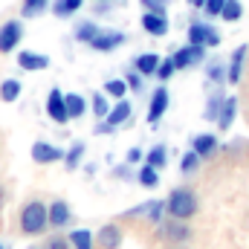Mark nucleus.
<instances>
[{"label":"nucleus","instance_id":"nucleus-1","mask_svg":"<svg viewBox=\"0 0 249 249\" xmlns=\"http://www.w3.org/2000/svg\"><path fill=\"white\" fill-rule=\"evenodd\" d=\"M50 226V206H44L41 200H26L18 212V229L26 238L44 235V229Z\"/></svg>","mask_w":249,"mask_h":249},{"label":"nucleus","instance_id":"nucleus-2","mask_svg":"<svg viewBox=\"0 0 249 249\" xmlns=\"http://www.w3.org/2000/svg\"><path fill=\"white\" fill-rule=\"evenodd\" d=\"M200 203H197V194L191 188H174L165 200V212L168 217H177V220H191L197 214Z\"/></svg>","mask_w":249,"mask_h":249},{"label":"nucleus","instance_id":"nucleus-3","mask_svg":"<svg viewBox=\"0 0 249 249\" xmlns=\"http://www.w3.org/2000/svg\"><path fill=\"white\" fill-rule=\"evenodd\" d=\"M188 44H197V47H220V32L206 23V20H191L188 26Z\"/></svg>","mask_w":249,"mask_h":249},{"label":"nucleus","instance_id":"nucleus-4","mask_svg":"<svg viewBox=\"0 0 249 249\" xmlns=\"http://www.w3.org/2000/svg\"><path fill=\"white\" fill-rule=\"evenodd\" d=\"M20 38H23V23L20 20H6L0 26V55H9L20 47Z\"/></svg>","mask_w":249,"mask_h":249},{"label":"nucleus","instance_id":"nucleus-5","mask_svg":"<svg viewBox=\"0 0 249 249\" xmlns=\"http://www.w3.org/2000/svg\"><path fill=\"white\" fill-rule=\"evenodd\" d=\"M160 235H162L165 241H171V244H188V241H191V229H188V223L186 220H177V217L162 220Z\"/></svg>","mask_w":249,"mask_h":249},{"label":"nucleus","instance_id":"nucleus-6","mask_svg":"<svg viewBox=\"0 0 249 249\" xmlns=\"http://www.w3.org/2000/svg\"><path fill=\"white\" fill-rule=\"evenodd\" d=\"M122 44H124V32H119V29H99V35L90 41V50H96V53H113Z\"/></svg>","mask_w":249,"mask_h":249},{"label":"nucleus","instance_id":"nucleus-7","mask_svg":"<svg viewBox=\"0 0 249 249\" xmlns=\"http://www.w3.org/2000/svg\"><path fill=\"white\" fill-rule=\"evenodd\" d=\"M142 29L154 38H165L168 35V15L165 12H157V9H145L142 15Z\"/></svg>","mask_w":249,"mask_h":249},{"label":"nucleus","instance_id":"nucleus-8","mask_svg":"<svg viewBox=\"0 0 249 249\" xmlns=\"http://www.w3.org/2000/svg\"><path fill=\"white\" fill-rule=\"evenodd\" d=\"M171 61L177 70H188V67H197L200 61H206V47H197V44H188L183 50H177L171 55Z\"/></svg>","mask_w":249,"mask_h":249},{"label":"nucleus","instance_id":"nucleus-9","mask_svg":"<svg viewBox=\"0 0 249 249\" xmlns=\"http://www.w3.org/2000/svg\"><path fill=\"white\" fill-rule=\"evenodd\" d=\"M47 116H50L55 124L70 122V116H67V102H64V93L58 90V87H53L50 96H47Z\"/></svg>","mask_w":249,"mask_h":249},{"label":"nucleus","instance_id":"nucleus-10","mask_svg":"<svg viewBox=\"0 0 249 249\" xmlns=\"http://www.w3.org/2000/svg\"><path fill=\"white\" fill-rule=\"evenodd\" d=\"M168 102H171V96H168V90L160 84L154 93H151V105H148V122L157 124L162 116H165V110H168Z\"/></svg>","mask_w":249,"mask_h":249},{"label":"nucleus","instance_id":"nucleus-11","mask_svg":"<svg viewBox=\"0 0 249 249\" xmlns=\"http://www.w3.org/2000/svg\"><path fill=\"white\" fill-rule=\"evenodd\" d=\"M32 160L38 165H53V162H61L64 160V151L55 148V145H50V142H44V139H38L32 145Z\"/></svg>","mask_w":249,"mask_h":249},{"label":"nucleus","instance_id":"nucleus-12","mask_svg":"<svg viewBox=\"0 0 249 249\" xmlns=\"http://www.w3.org/2000/svg\"><path fill=\"white\" fill-rule=\"evenodd\" d=\"M122 241H124V232H122V226H116V223H105L96 232V247H102V249H119Z\"/></svg>","mask_w":249,"mask_h":249},{"label":"nucleus","instance_id":"nucleus-13","mask_svg":"<svg viewBox=\"0 0 249 249\" xmlns=\"http://www.w3.org/2000/svg\"><path fill=\"white\" fill-rule=\"evenodd\" d=\"M247 53H249L247 44H241V47L232 53L229 67H226V81H229V84H241V72H244V64H247Z\"/></svg>","mask_w":249,"mask_h":249},{"label":"nucleus","instance_id":"nucleus-14","mask_svg":"<svg viewBox=\"0 0 249 249\" xmlns=\"http://www.w3.org/2000/svg\"><path fill=\"white\" fill-rule=\"evenodd\" d=\"M191 151H194L200 160L214 157V154H217V136H214V133H197V136L191 139Z\"/></svg>","mask_w":249,"mask_h":249},{"label":"nucleus","instance_id":"nucleus-15","mask_svg":"<svg viewBox=\"0 0 249 249\" xmlns=\"http://www.w3.org/2000/svg\"><path fill=\"white\" fill-rule=\"evenodd\" d=\"M18 67L26 70V72H41V70L50 67V58L41 55V53H32V50H20V55H18Z\"/></svg>","mask_w":249,"mask_h":249},{"label":"nucleus","instance_id":"nucleus-16","mask_svg":"<svg viewBox=\"0 0 249 249\" xmlns=\"http://www.w3.org/2000/svg\"><path fill=\"white\" fill-rule=\"evenodd\" d=\"M70 220H72V209L64 200H53L50 203V226L53 229H64Z\"/></svg>","mask_w":249,"mask_h":249},{"label":"nucleus","instance_id":"nucleus-17","mask_svg":"<svg viewBox=\"0 0 249 249\" xmlns=\"http://www.w3.org/2000/svg\"><path fill=\"white\" fill-rule=\"evenodd\" d=\"M160 55L157 53H142V55H136L133 58V70L139 72V75H157V67H160Z\"/></svg>","mask_w":249,"mask_h":249},{"label":"nucleus","instance_id":"nucleus-18","mask_svg":"<svg viewBox=\"0 0 249 249\" xmlns=\"http://www.w3.org/2000/svg\"><path fill=\"white\" fill-rule=\"evenodd\" d=\"M235 116H238V99L235 96H226L223 99V107H220V116H217V127L220 130H229L232 122H235Z\"/></svg>","mask_w":249,"mask_h":249},{"label":"nucleus","instance_id":"nucleus-19","mask_svg":"<svg viewBox=\"0 0 249 249\" xmlns=\"http://www.w3.org/2000/svg\"><path fill=\"white\" fill-rule=\"evenodd\" d=\"M130 113H133V110H130V102L119 99V102L110 107V113H107V119H105V122H110L113 127H119V124H124L127 119H130Z\"/></svg>","mask_w":249,"mask_h":249},{"label":"nucleus","instance_id":"nucleus-20","mask_svg":"<svg viewBox=\"0 0 249 249\" xmlns=\"http://www.w3.org/2000/svg\"><path fill=\"white\" fill-rule=\"evenodd\" d=\"M67 238H70L72 249H96V235L90 229H72Z\"/></svg>","mask_w":249,"mask_h":249},{"label":"nucleus","instance_id":"nucleus-21","mask_svg":"<svg viewBox=\"0 0 249 249\" xmlns=\"http://www.w3.org/2000/svg\"><path fill=\"white\" fill-rule=\"evenodd\" d=\"M64 102H67V116H70V119H81V116H84V110H87L84 96H78V93H67Z\"/></svg>","mask_w":249,"mask_h":249},{"label":"nucleus","instance_id":"nucleus-22","mask_svg":"<svg viewBox=\"0 0 249 249\" xmlns=\"http://www.w3.org/2000/svg\"><path fill=\"white\" fill-rule=\"evenodd\" d=\"M165 214H168V212H165V200H148V203H145V220H148V223H157V226H160V223L165 220Z\"/></svg>","mask_w":249,"mask_h":249},{"label":"nucleus","instance_id":"nucleus-23","mask_svg":"<svg viewBox=\"0 0 249 249\" xmlns=\"http://www.w3.org/2000/svg\"><path fill=\"white\" fill-rule=\"evenodd\" d=\"M81 6H84V0H55L50 9H53L55 18H70L75 12H81Z\"/></svg>","mask_w":249,"mask_h":249},{"label":"nucleus","instance_id":"nucleus-24","mask_svg":"<svg viewBox=\"0 0 249 249\" xmlns=\"http://www.w3.org/2000/svg\"><path fill=\"white\" fill-rule=\"evenodd\" d=\"M136 180H139V186H145V188H157L160 186V168H154V165H142L139 171H136Z\"/></svg>","mask_w":249,"mask_h":249},{"label":"nucleus","instance_id":"nucleus-25","mask_svg":"<svg viewBox=\"0 0 249 249\" xmlns=\"http://www.w3.org/2000/svg\"><path fill=\"white\" fill-rule=\"evenodd\" d=\"M50 6H53L50 0H23V3H20V18H38V15H44Z\"/></svg>","mask_w":249,"mask_h":249},{"label":"nucleus","instance_id":"nucleus-26","mask_svg":"<svg viewBox=\"0 0 249 249\" xmlns=\"http://www.w3.org/2000/svg\"><path fill=\"white\" fill-rule=\"evenodd\" d=\"M81 157H84V142H72L70 151L64 154V165H67V171H75V168L81 165Z\"/></svg>","mask_w":249,"mask_h":249},{"label":"nucleus","instance_id":"nucleus-27","mask_svg":"<svg viewBox=\"0 0 249 249\" xmlns=\"http://www.w3.org/2000/svg\"><path fill=\"white\" fill-rule=\"evenodd\" d=\"M20 99V81L18 78H6L0 84V102H18Z\"/></svg>","mask_w":249,"mask_h":249},{"label":"nucleus","instance_id":"nucleus-28","mask_svg":"<svg viewBox=\"0 0 249 249\" xmlns=\"http://www.w3.org/2000/svg\"><path fill=\"white\" fill-rule=\"evenodd\" d=\"M145 162L162 171V168H165V162H168V148H165V145H154V148L148 151V157H145Z\"/></svg>","mask_w":249,"mask_h":249},{"label":"nucleus","instance_id":"nucleus-29","mask_svg":"<svg viewBox=\"0 0 249 249\" xmlns=\"http://www.w3.org/2000/svg\"><path fill=\"white\" fill-rule=\"evenodd\" d=\"M96 35H99V26H96L93 20H81V23L75 26V41H81V44H90Z\"/></svg>","mask_w":249,"mask_h":249},{"label":"nucleus","instance_id":"nucleus-30","mask_svg":"<svg viewBox=\"0 0 249 249\" xmlns=\"http://www.w3.org/2000/svg\"><path fill=\"white\" fill-rule=\"evenodd\" d=\"M220 18H223L226 23H238V20L244 18V6H241V0H226V6H223Z\"/></svg>","mask_w":249,"mask_h":249},{"label":"nucleus","instance_id":"nucleus-31","mask_svg":"<svg viewBox=\"0 0 249 249\" xmlns=\"http://www.w3.org/2000/svg\"><path fill=\"white\" fill-rule=\"evenodd\" d=\"M223 99H226V96H220V93L209 96V102H206V110H203V116H206L209 122H217V116H220V107H223Z\"/></svg>","mask_w":249,"mask_h":249},{"label":"nucleus","instance_id":"nucleus-32","mask_svg":"<svg viewBox=\"0 0 249 249\" xmlns=\"http://www.w3.org/2000/svg\"><path fill=\"white\" fill-rule=\"evenodd\" d=\"M93 113L99 116V119H107V113H110V102H107V93H93Z\"/></svg>","mask_w":249,"mask_h":249},{"label":"nucleus","instance_id":"nucleus-33","mask_svg":"<svg viewBox=\"0 0 249 249\" xmlns=\"http://www.w3.org/2000/svg\"><path fill=\"white\" fill-rule=\"evenodd\" d=\"M124 90H127V84H124L122 78H110V81L105 84V93H107L110 99H116V102L124 99Z\"/></svg>","mask_w":249,"mask_h":249},{"label":"nucleus","instance_id":"nucleus-34","mask_svg":"<svg viewBox=\"0 0 249 249\" xmlns=\"http://www.w3.org/2000/svg\"><path fill=\"white\" fill-rule=\"evenodd\" d=\"M197 168H200V157H197L194 151H186L183 160H180V171H183V174H194Z\"/></svg>","mask_w":249,"mask_h":249},{"label":"nucleus","instance_id":"nucleus-35","mask_svg":"<svg viewBox=\"0 0 249 249\" xmlns=\"http://www.w3.org/2000/svg\"><path fill=\"white\" fill-rule=\"evenodd\" d=\"M206 78H209V81H212V84H223V81H226V70H223V64H209V67H206Z\"/></svg>","mask_w":249,"mask_h":249},{"label":"nucleus","instance_id":"nucleus-36","mask_svg":"<svg viewBox=\"0 0 249 249\" xmlns=\"http://www.w3.org/2000/svg\"><path fill=\"white\" fill-rule=\"evenodd\" d=\"M124 84H127V90H133V93H142V90H145V75H139L136 70H130V72L124 75Z\"/></svg>","mask_w":249,"mask_h":249},{"label":"nucleus","instance_id":"nucleus-37","mask_svg":"<svg viewBox=\"0 0 249 249\" xmlns=\"http://www.w3.org/2000/svg\"><path fill=\"white\" fill-rule=\"evenodd\" d=\"M174 72H177V67H174V61H171V58H162V61H160V67H157V78H160V81H168Z\"/></svg>","mask_w":249,"mask_h":249},{"label":"nucleus","instance_id":"nucleus-38","mask_svg":"<svg viewBox=\"0 0 249 249\" xmlns=\"http://www.w3.org/2000/svg\"><path fill=\"white\" fill-rule=\"evenodd\" d=\"M223 6H226V0H206V6H203V12H206V18H220V12H223Z\"/></svg>","mask_w":249,"mask_h":249},{"label":"nucleus","instance_id":"nucleus-39","mask_svg":"<svg viewBox=\"0 0 249 249\" xmlns=\"http://www.w3.org/2000/svg\"><path fill=\"white\" fill-rule=\"evenodd\" d=\"M47 249H72V244H70V238H61V235H53V238L47 241Z\"/></svg>","mask_w":249,"mask_h":249},{"label":"nucleus","instance_id":"nucleus-40","mask_svg":"<svg viewBox=\"0 0 249 249\" xmlns=\"http://www.w3.org/2000/svg\"><path fill=\"white\" fill-rule=\"evenodd\" d=\"M142 160H145V154H142L139 148H130V151H127V157H124V162H127V165H139Z\"/></svg>","mask_w":249,"mask_h":249},{"label":"nucleus","instance_id":"nucleus-41","mask_svg":"<svg viewBox=\"0 0 249 249\" xmlns=\"http://www.w3.org/2000/svg\"><path fill=\"white\" fill-rule=\"evenodd\" d=\"M142 3V9H157V12H165V6H168V0H139Z\"/></svg>","mask_w":249,"mask_h":249},{"label":"nucleus","instance_id":"nucleus-42","mask_svg":"<svg viewBox=\"0 0 249 249\" xmlns=\"http://www.w3.org/2000/svg\"><path fill=\"white\" fill-rule=\"evenodd\" d=\"M113 174L119 177V180H133L136 174H130V165H119V168H113Z\"/></svg>","mask_w":249,"mask_h":249},{"label":"nucleus","instance_id":"nucleus-43","mask_svg":"<svg viewBox=\"0 0 249 249\" xmlns=\"http://www.w3.org/2000/svg\"><path fill=\"white\" fill-rule=\"evenodd\" d=\"M96 133H113V124H110V122H102L99 127H96Z\"/></svg>","mask_w":249,"mask_h":249},{"label":"nucleus","instance_id":"nucleus-44","mask_svg":"<svg viewBox=\"0 0 249 249\" xmlns=\"http://www.w3.org/2000/svg\"><path fill=\"white\" fill-rule=\"evenodd\" d=\"M188 6H194V9H203V6H206V0H188Z\"/></svg>","mask_w":249,"mask_h":249},{"label":"nucleus","instance_id":"nucleus-45","mask_svg":"<svg viewBox=\"0 0 249 249\" xmlns=\"http://www.w3.org/2000/svg\"><path fill=\"white\" fill-rule=\"evenodd\" d=\"M171 249H186V244H174Z\"/></svg>","mask_w":249,"mask_h":249},{"label":"nucleus","instance_id":"nucleus-46","mask_svg":"<svg viewBox=\"0 0 249 249\" xmlns=\"http://www.w3.org/2000/svg\"><path fill=\"white\" fill-rule=\"evenodd\" d=\"M29 249H47V247H29Z\"/></svg>","mask_w":249,"mask_h":249},{"label":"nucleus","instance_id":"nucleus-47","mask_svg":"<svg viewBox=\"0 0 249 249\" xmlns=\"http://www.w3.org/2000/svg\"><path fill=\"white\" fill-rule=\"evenodd\" d=\"M0 249H9V247H6V244H0Z\"/></svg>","mask_w":249,"mask_h":249}]
</instances>
